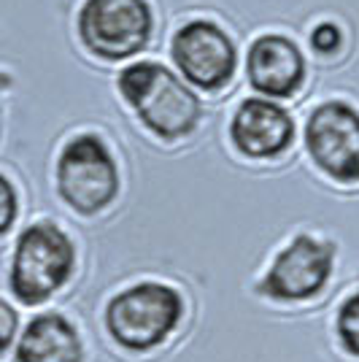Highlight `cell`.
I'll use <instances>...</instances> for the list:
<instances>
[{
	"label": "cell",
	"instance_id": "obj_9",
	"mask_svg": "<svg viewBox=\"0 0 359 362\" xmlns=\"http://www.w3.org/2000/svg\"><path fill=\"white\" fill-rule=\"evenodd\" d=\"M230 136L246 157H278L289 149L295 138V122L284 108L268 98H249L235 111Z\"/></svg>",
	"mask_w": 359,
	"mask_h": 362
},
{
	"label": "cell",
	"instance_id": "obj_7",
	"mask_svg": "<svg viewBox=\"0 0 359 362\" xmlns=\"http://www.w3.org/2000/svg\"><path fill=\"white\" fill-rule=\"evenodd\" d=\"M170 54L181 74L206 92L222 90L233 78L235 65H238L235 44L230 41V35L219 25L206 22V19L187 22L173 35Z\"/></svg>",
	"mask_w": 359,
	"mask_h": 362
},
{
	"label": "cell",
	"instance_id": "obj_16",
	"mask_svg": "<svg viewBox=\"0 0 359 362\" xmlns=\"http://www.w3.org/2000/svg\"><path fill=\"white\" fill-rule=\"evenodd\" d=\"M3 87H8V78H6V76H0V90H3Z\"/></svg>",
	"mask_w": 359,
	"mask_h": 362
},
{
	"label": "cell",
	"instance_id": "obj_3",
	"mask_svg": "<svg viewBox=\"0 0 359 362\" xmlns=\"http://www.w3.org/2000/svg\"><path fill=\"white\" fill-rule=\"evenodd\" d=\"M73 262V243L60 227L52 222L30 225L16 241L11 289L28 305L44 303L68 281Z\"/></svg>",
	"mask_w": 359,
	"mask_h": 362
},
{
	"label": "cell",
	"instance_id": "obj_6",
	"mask_svg": "<svg viewBox=\"0 0 359 362\" xmlns=\"http://www.w3.org/2000/svg\"><path fill=\"white\" fill-rule=\"evenodd\" d=\"M305 146L327 176L359 181V114L348 103L329 100L305 124Z\"/></svg>",
	"mask_w": 359,
	"mask_h": 362
},
{
	"label": "cell",
	"instance_id": "obj_13",
	"mask_svg": "<svg viewBox=\"0 0 359 362\" xmlns=\"http://www.w3.org/2000/svg\"><path fill=\"white\" fill-rule=\"evenodd\" d=\"M16 219V192L11 181L0 173V235L14 225Z\"/></svg>",
	"mask_w": 359,
	"mask_h": 362
},
{
	"label": "cell",
	"instance_id": "obj_2",
	"mask_svg": "<svg viewBox=\"0 0 359 362\" xmlns=\"http://www.w3.org/2000/svg\"><path fill=\"white\" fill-rule=\"evenodd\" d=\"M184 311L181 295L173 287L143 281L124 289L105 308V325L114 341L133 351H146L163 344L176 330Z\"/></svg>",
	"mask_w": 359,
	"mask_h": 362
},
{
	"label": "cell",
	"instance_id": "obj_15",
	"mask_svg": "<svg viewBox=\"0 0 359 362\" xmlns=\"http://www.w3.org/2000/svg\"><path fill=\"white\" fill-rule=\"evenodd\" d=\"M16 325H19L16 322V311L8 303L0 300V354L11 346V341H14L16 335Z\"/></svg>",
	"mask_w": 359,
	"mask_h": 362
},
{
	"label": "cell",
	"instance_id": "obj_5",
	"mask_svg": "<svg viewBox=\"0 0 359 362\" xmlns=\"http://www.w3.org/2000/svg\"><path fill=\"white\" fill-rule=\"evenodd\" d=\"M151 11L146 0H87L78 14V35L92 54L127 60L149 44Z\"/></svg>",
	"mask_w": 359,
	"mask_h": 362
},
{
	"label": "cell",
	"instance_id": "obj_8",
	"mask_svg": "<svg viewBox=\"0 0 359 362\" xmlns=\"http://www.w3.org/2000/svg\"><path fill=\"white\" fill-rule=\"evenodd\" d=\"M335 252L311 235H298L273 259L259 289L276 300H305L327 284Z\"/></svg>",
	"mask_w": 359,
	"mask_h": 362
},
{
	"label": "cell",
	"instance_id": "obj_11",
	"mask_svg": "<svg viewBox=\"0 0 359 362\" xmlns=\"http://www.w3.org/2000/svg\"><path fill=\"white\" fill-rule=\"evenodd\" d=\"M19 362H81V341L76 327L60 314H41L25 327L19 346Z\"/></svg>",
	"mask_w": 359,
	"mask_h": 362
},
{
	"label": "cell",
	"instance_id": "obj_14",
	"mask_svg": "<svg viewBox=\"0 0 359 362\" xmlns=\"http://www.w3.org/2000/svg\"><path fill=\"white\" fill-rule=\"evenodd\" d=\"M311 44H314V49H319L322 54H332V52H338V46H341V30H338L335 25L324 22V25H319L314 30Z\"/></svg>",
	"mask_w": 359,
	"mask_h": 362
},
{
	"label": "cell",
	"instance_id": "obj_12",
	"mask_svg": "<svg viewBox=\"0 0 359 362\" xmlns=\"http://www.w3.org/2000/svg\"><path fill=\"white\" fill-rule=\"evenodd\" d=\"M338 335L351 354L359 357V295H351L338 314Z\"/></svg>",
	"mask_w": 359,
	"mask_h": 362
},
{
	"label": "cell",
	"instance_id": "obj_4",
	"mask_svg": "<svg viewBox=\"0 0 359 362\" xmlns=\"http://www.w3.org/2000/svg\"><path fill=\"white\" fill-rule=\"evenodd\" d=\"M62 200L78 214L105 209L119 192V170L111 151L98 136H76L65 144L57 163Z\"/></svg>",
	"mask_w": 359,
	"mask_h": 362
},
{
	"label": "cell",
	"instance_id": "obj_10",
	"mask_svg": "<svg viewBox=\"0 0 359 362\" xmlns=\"http://www.w3.org/2000/svg\"><path fill=\"white\" fill-rule=\"evenodd\" d=\"M249 81L259 95L289 98L305 78V60L295 41L284 35H262L249 49Z\"/></svg>",
	"mask_w": 359,
	"mask_h": 362
},
{
	"label": "cell",
	"instance_id": "obj_1",
	"mask_svg": "<svg viewBox=\"0 0 359 362\" xmlns=\"http://www.w3.org/2000/svg\"><path fill=\"white\" fill-rule=\"evenodd\" d=\"M124 100L138 111L141 122L160 138L189 136L200 119V100L176 74L160 62H135L119 74Z\"/></svg>",
	"mask_w": 359,
	"mask_h": 362
}]
</instances>
